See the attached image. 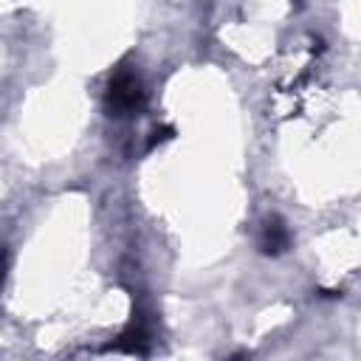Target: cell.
<instances>
[{
	"mask_svg": "<svg viewBox=\"0 0 361 361\" xmlns=\"http://www.w3.org/2000/svg\"><path fill=\"white\" fill-rule=\"evenodd\" d=\"M107 113L110 116H130L144 107V85L141 76L130 68H118L110 82H107V96H104Z\"/></svg>",
	"mask_w": 361,
	"mask_h": 361,
	"instance_id": "6da1fadb",
	"label": "cell"
},
{
	"mask_svg": "<svg viewBox=\"0 0 361 361\" xmlns=\"http://www.w3.org/2000/svg\"><path fill=\"white\" fill-rule=\"evenodd\" d=\"M288 245H290V231H288V226H285L279 217H268L265 226H262V234H259V248H262V254L276 257V254L288 251Z\"/></svg>",
	"mask_w": 361,
	"mask_h": 361,
	"instance_id": "7a4b0ae2",
	"label": "cell"
},
{
	"mask_svg": "<svg viewBox=\"0 0 361 361\" xmlns=\"http://www.w3.org/2000/svg\"><path fill=\"white\" fill-rule=\"evenodd\" d=\"M121 350L127 353H147V333L141 324H133L127 333H121V341H118Z\"/></svg>",
	"mask_w": 361,
	"mask_h": 361,
	"instance_id": "3957f363",
	"label": "cell"
},
{
	"mask_svg": "<svg viewBox=\"0 0 361 361\" xmlns=\"http://www.w3.org/2000/svg\"><path fill=\"white\" fill-rule=\"evenodd\" d=\"M172 127H161V130H155L152 133V138H149V147H155V144H161V141H166V138H172Z\"/></svg>",
	"mask_w": 361,
	"mask_h": 361,
	"instance_id": "277c9868",
	"label": "cell"
},
{
	"mask_svg": "<svg viewBox=\"0 0 361 361\" xmlns=\"http://www.w3.org/2000/svg\"><path fill=\"white\" fill-rule=\"evenodd\" d=\"M0 282H3V251H0Z\"/></svg>",
	"mask_w": 361,
	"mask_h": 361,
	"instance_id": "5b68a950",
	"label": "cell"
}]
</instances>
